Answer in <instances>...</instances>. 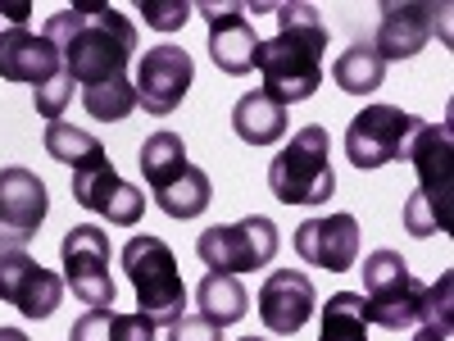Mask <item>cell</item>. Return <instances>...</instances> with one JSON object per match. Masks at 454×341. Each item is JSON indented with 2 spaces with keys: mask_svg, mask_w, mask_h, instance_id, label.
<instances>
[{
  "mask_svg": "<svg viewBox=\"0 0 454 341\" xmlns=\"http://www.w3.org/2000/svg\"><path fill=\"white\" fill-rule=\"evenodd\" d=\"M295 255L314 264V269H327V274H346L355 269L359 259V223L355 214H327V218H305L291 237Z\"/></svg>",
  "mask_w": 454,
  "mask_h": 341,
  "instance_id": "5bb4252c",
  "label": "cell"
},
{
  "mask_svg": "<svg viewBox=\"0 0 454 341\" xmlns=\"http://www.w3.org/2000/svg\"><path fill=\"white\" fill-rule=\"evenodd\" d=\"M404 160L419 169V192L404 201V227L432 237L454 227V132L445 123H423L413 132Z\"/></svg>",
  "mask_w": 454,
  "mask_h": 341,
  "instance_id": "3957f363",
  "label": "cell"
},
{
  "mask_svg": "<svg viewBox=\"0 0 454 341\" xmlns=\"http://www.w3.org/2000/svg\"><path fill=\"white\" fill-rule=\"evenodd\" d=\"M109 341H155V323H150L141 310L137 314H119V310H114Z\"/></svg>",
  "mask_w": 454,
  "mask_h": 341,
  "instance_id": "f546056e",
  "label": "cell"
},
{
  "mask_svg": "<svg viewBox=\"0 0 454 341\" xmlns=\"http://www.w3.org/2000/svg\"><path fill=\"white\" fill-rule=\"evenodd\" d=\"M241 341H263V337H241Z\"/></svg>",
  "mask_w": 454,
  "mask_h": 341,
  "instance_id": "836d02e7",
  "label": "cell"
},
{
  "mask_svg": "<svg viewBox=\"0 0 454 341\" xmlns=\"http://www.w3.org/2000/svg\"><path fill=\"white\" fill-rule=\"evenodd\" d=\"M423 128L419 114H404L400 105H368L346 128V160L355 169H382L391 160H404L413 132Z\"/></svg>",
  "mask_w": 454,
  "mask_h": 341,
  "instance_id": "9c48e42d",
  "label": "cell"
},
{
  "mask_svg": "<svg viewBox=\"0 0 454 341\" xmlns=\"http://www.w3.org/2000/svg\"><path fill=\"white\" fill-rule=\"evenodd\" d=\"M269 192L282 205H323L336 192V173H332V137L327 128L309 123L300 128L269 164Z\"/></svg>",
  "mask_w": 454,
  "mask_h": 341,
  "instance_id": "5b68a950",
  "label": "cell"
},
{
  "mask_svg": "<svg viewBox=\"0 0 454 341\" xmlns=\"http://www.w3.org/2000/svg\"><path fill=\"white\" fill-rule=\"evenodd\" d=\"M137 10L145 14V28H155V32H177L186 19L196 14L192 0H141Z\"/></svg>",
  "mask_w": 454,
  "mask_h": 341,
  "instance_id": "4316f807",
  "label": "cell"
},
{
  "mask_svg": "<svg viewBox=\"0 0 454 341\" xmlns=\"http://www.w3.org/2000/svg\"><path fill=\"white\" fill-rule=\"evenodd\" d=\"M196 305H200V314L209 319V323H218V328H227V323H241L246 319V310H250V296H246V287L232 278V274H205L200 278V287H196Z\"/></svg>",
  "mask_w": 454,
  "mask_h": 341,
  "instance_id": "7402d4cb",
  "label": "cell"
},
{
  "mask_svg": "<svg viewBox=\"0 0 454 341\" xmlns=\"http://www.w3.org/2000/svg\"><path fill=\"white\" fill-rule=\"evenodd\" d=\"M196 83V59L186 55L182 46H150L145 59L137 64V105H145V114H155V119H168V114L186 100Z\"/></svg>",
  "mask_w": 454,
  "mask_h": 341,
  "instance_id": "8fae6325",
  "label": "cell"
},
{
  "mask_svg": "<svg viewBox=\"0 0 454 341\" xmlns=\"http://www.w3.org/2000/svg\"><path fill=\"white\" fill-rule=\"evenodd\" d=\"M109 323H114V305L109 310H87L68 328V341H109Z\"/></svg>",
  "mask_w": 454,
  "mask_h": 341,
  "instance_id": "4dcf8cb0",
  "label": "cell"
},
{
  "mask_svg": "<svg viewBox=\"0 0 454 341\" xmlns=\"http://www.w3.org/2000/svg\"><path fill=\"white\" fill-rule=\"evenodd\" d=\"M209 19V59L218 73L227 78H241V73L254 68V51H259V36L254 23L246 19V5H196Z\"/></svg>",
  "mask_w": 454,
  "mask_h": 341,
  "instance_id": "ac0fdd59",
  "label": "cell"
},
{
  "mask_svg": "<svg viewBox=\"0 0 454 341\" xmlns=\"http://www.w3.org/2000/svg\"><path fill=\"white\" fill-rule=\"evenodd\" d=\"M82 105H87L91 119L119 123V119H128V114L137 109V87H132V78H114V83L87 87V91H82Z\"/></svg>",
  "mask_w": 454,
  "mask_h": 341,
  "instance_id": "d4e9b609",
  "label": "cell"
},
{
  "mask_svg": "<svg viewBox=\"0 0 454 341\" xmlns=\"http://www.w3.org/2000/svg\"><path fill=\"white\" fill-rule=\"evenodd\" d=\"M413 341H450V337H441V332H432V328H419V337Z\"/></svg>",
  "mask_w": 454,
  "mask_h": 341,
  "instance_id": "d6a6232c",
  "label": "cell"
},
{
  "mask_svg": "<svg viewBox=\"0 0 454 341\" xmlns=\"http://www.w3.org/2000/svg\"><path fill=\"white\" fill-rule=\"evenodd\" d=\"M59 51L46 42V32L36 36L32 28H14L0 19V78L5 83H27L32 91L59 78Z\"/></svg>",
  "mask_w": 454,
  "mask_h": 341,
  "instance_id": "d6986e66",
  "label": "cell"
},
{
  "mask_svg": "<svg viewBox=\"0 0 454 341\" xmlns=\"http://www.w3.org/2000/svg\"><path fill=\"white\" fill-rule=\"evenodd\" d=\"M59 259H64V282L73 287V296L91 310H109L119 287L109 278V233L96 223H78L68 227L59 242Z\"/></svg>",
  "mask_w": 454,
  "mask_h": 341,
  "instance_id": "30bf717a",
  "label": "cell"
},
{
  "mask_svg": "<svg viewBox=\"0 0 454 341\" xmlns=\"http://www.w3.org/2000/svg\"><path fill=\"white\" fill-rule=\"evenodd\" d=\"M0 300L27 319H51L64 300V282L42 269L23 246H0Z\"/></svg>",
  "mask_w": 454,
  "mask_h": 341,
  "instance_id": "7c38bea8",
  "label": "cell"
},
{
  "mask_svg": "<svg viewBox=\"0 0 454 341\" xmlns=\"http://www.w3.org/2000/svg\"><path fill=\"white\" fill-rule=\"evenodd\" d=\"M0 341H27V332H19V328H0Z\"/></svg>",
  "mask_w": 454,
  "mask_h": 341,
  "instance_id": "1f68e13d",
  "label": "cell"
},
{
  "mask_svg": "<svg viewBox=\"0 0 454 341\" xmlns=\"http://www.w3.org/2000/svg\"><path fill=\"white\" fill-rule=\"evenodd\" d=\"M46 182L23 164L0 169V246H27L46 223Z\"/></svg>",
  "mask_w": 454,
  "mask_h": 341,
  "instance_id": "4fadbf2b",
  "label": "cell"
},
{
  "mask_svg": "<svg viewBox=\"0 0 454 341\" xmlns=\"http://www.w3.org/2000/svg\"><path fill=\"white\" fill-rule=\"evenodd\" d=\"M137 164L150 182V196L168 218H200L209 210V196H214L209 173L186 160V146L177 132H150Z\"/></svg>",
  "mask_w": 454,
  "mask_h": 341,
  "instance_id": "277c9868",
  "label": "cell"
},
{
  "mask_svg": "<svg viewBox=\"0 0 454 341\" xmlns=\"http://www.w3.org/2000/svg\"><path fill=\"white\" fill-rule=\"evenodd\" d=\"M46 42L59 51V68L82 91L128 78V59L137 51V23L100 0H82L46 19Z\"/></svg>",
  "mask_w": 454,
  "mask_h": 341,
  "instance_id": "6da1fadb",
  "label": "cell"
},
{
  "mask_svg": "<svg viewBox=\"0 0 454 341\" xmlns=\"http://www.w3.org/2000/svg\"><path fill=\"white\" fill-rule=\"evenodd\" d=\"M123 274L137 291V305L150 323H177L186 314V287H182V274H177V255L168 250L164 237L155 233H141L123 246Z\"/></svg>",
  "mask_w": 454,
  "mask_h": 341,
  "instance_id": "8992f818",
  "label": "cell"
},
{
  "mask_svg": "<svg viewBox=\"0 0 454 341\" xmlns=\"http://www.w3.org/2000/svg\"><path fill=\"white\" fill-rule=\"evenodd\" d=\"M73 201H78L82 210H91V214H100V218H109L114 227H132L145 214V196L132 182H123L119 173H114L109 160L73 173Z\"/></svg>",
  "mask_w": 454,
  "mask_h": 341,
  "instance_id": "e0dca14e",
  "label": "cell"
},
{
  "mask_svg": "<svg viewBox=\"0 0 454 341\" xmlns=\"http://www.w3.org/2000/svg\"><path fill=\"white\" fill-rule=\"evenodd\" d=\"M318 310V291L309 282V274L300 269H273L269 282L259 287V319L278 337H295Z\"/></svg>",
  "mask_w": 454,
  "mask_h": 341,
  "instance_id": "2e32d148",
  "label": "cell"
},
{
  "mask_svg": "<svg viewBox=\"0 0 454 341\" xmlns=\"http://www.w3.org/2000/svg\"><path fill=\"white\" fill-rule=\"evenodd\" d=\"M387 78V64L382 55L372 51V42H355L350 51H340L332 64V83L346 91V96H372Z\"/></svg>",
  "mask_w": 454,
  "mask_h": 341,
  "instance_id": "44dd1931",
  "label": "cell"
},
{
  "mask_svg": "<svg viewBox=\"0 0 454 341\" xmlns=\"http://www.w3.org/2000/svg\"><path fill=\"white\" fill-rule=\"evenodd\" d=\"M450 291H454V278L445 274L436 287H423V305H419V323L432 328V332H441V337H450V314H454Z\"/></svg>",
  "mask_w": 454,
  "mask_h": 341,
  "instance_id": "484cf974",
  "label": "cell"
},
{
  "mask_svg": "<svg viewBox=\"0 0 454 341\" xmlns=\"http://www.w3.org/2000/svg\"><path fill=\"white\" fill-rule=\"evenodd\" d=\"M232 128L246 146H278L291 128V114L286 105H278L273 96H263V91H250L232 105Z\"/></svg>",
  "mask_w": 454,
  "mask_h": 341,
  "instance_id": "ffe728a7",
  "label": "cell"
},
{
  "mask_svg": "<svg viewBox=\"0 0 454 341\" xmlns=\"http://www.w3.org/2000/svg\"><path fill=\"white\" fill-rule=\"evenodd\" d=\"M32 100H36V114H42V119L59 123L64 105L73 100V78H68V73H59V78H51L46 87H36V91H32Z\"/></svg>",
  "mask_w": 454,
  "mask_h": 341,
  "instance_id": "83f0119b",
  "label": "cell"
},
{
  "mask_svg": "<svg viewBox=\"0 0 454 341\" xmlns=\"http://www.w3.org/2000/svg\"><path fill=\"white\" fill-rule=\"evenodd\" d=\"M364 319L368 328H387V332H404L419 323V305H423V282L409 274V264L400 250H372L364 259Z\"/></svg>",
  "mask_w": 454,
  "mask_h": 341,
  "instance_id": "52a82bcc",
  "label": "cell"
},
{
  "mask_svg": "<svg viewBox=\"0 0 454 341\" xmlns=\"http://www.w3.org/2000/svg\"><path fill=\"white\" fill-rule=\"evenodd\" d=\"M318 341H368V319H364V296L359 291L327 296Z\"/></svg>",
  "mask_w": 454,
  "mask_h": 341,
  "instance_id": "cb8c5ba5",
  "label": "cell"
},
{
  "mask_svg": "<svg viewBox=\"0 0 454 341\" xmlns=\"http://www.w3.org/2000/svg\"><path fill=\"white\" fill-rule=\"evenodd\" d=\"M327 23L314 5H278V36L259 42L254 68L263 78V96L278 105H300L323 87Z\"/></svg>",
  "mask_w": 454,
  "mask_h": 341,
  "instance_id": "7a4b0ae2",
  "label": "cell"
},
{
  "mask_svg": "<svg viewBox=\"0 0 454 341\" xmlns=\"http://www.w3.org/2000/svg\"><path fill=\"white\" fill-rule=\"evenodd\" d=\"M46 155L78 173V169L105 164V146H100V137L73 128V123H51V128H46Z\"/></svg>",
  "mask_w": 454,
  "mask_h": 341,
  "instance_id": "603a6c76",
  "label": "cell"
},
{
  "mask_svg": "<svg viewBox=\"0 0 454 341\" xmlns=\"http://www.w3.org/2000/svg\"><path fill=\"white\" fill-rule=\"evenodd\" d=\"M168 341H223V328L205 314H182L177 323H168Z\"/></svg>",
  "mask_w": 454,
  "mask_h": 341,
  "instance_id": "f1b7e54d",
  "label": "cell"
},
{
  "mask_svg": "<svg viewBox=\"0 0 454 341\" xmlns=\"http://www.w3.org/2000/svg\"><path fill=\"white\" fill-rule=\"evenodd\" d=\"M445 5H432V0H391V5H382V23H377V36H372V51L387 59H413L427 42L432 32L441 23Z\"/></svg>",
  "mask_w": 454,
  "mask_h": 341,
  "instance_id": "9a60e30c",
  "label": "cell"
},
{
  "mask_svg": "<svg viewBox=\"0 0 454 341\" xmlns=\"http://www.w3.org/2000/svg\"><path fill=\"white\" fill-rule=\"evenodd\" d=\"M196 255L209 264L214 274H254V269H269L273 255H278V223L250 214L241 223H218L205 227L196 237Z\"/></svg>",
  "mask_w": 454,
  "mask_h": 341,
  "instance_id": "ba28073f",
  "label": "cell"
}]
</instances>
